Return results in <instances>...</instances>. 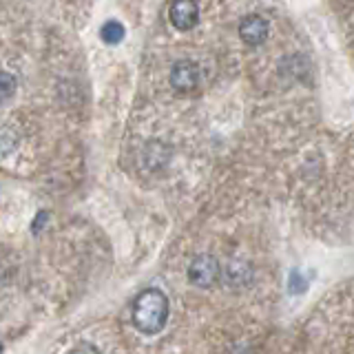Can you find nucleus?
Wrapping results in <instances>:
<instances>
[{"mask_svg": "<svg viewBox=\"0 0 354 354\" xmlns=\"http://www.w3.org/2000/svg\"><path fill=\"white\" fill-rule=\"evenodd\" d=\"M169 319V299L160 290H144L133 301V324L138 330L155 335L160 332Z\"/></svg>", "mask_w": 354, "mask_h": 354, "instance_id": "1", "label": "nucleus"}, {"mask_svg": "<svg viewBox=\"0 0 354 354\" xmlns=\"http://www.w3.org/2000/svg\"><path fill=\"white\" fill-rule=\"evenodd\" d=\"M199 84V69L191 60H180L171 69V86L180 93H191Z\"/></svg>", "mask_w": 354, "mask_h": 354, "instance_id": "2", "label": "nucleus"}, {"mask_svg": "<svg viewBox=\"0 0 354 354\" xmlns=\"http://www.w3.org/2000/svg\"><path fill=\"white\" fill-rule=\"evenodd\" d=\"M188 277L195 286L208 288L217 281L219 277V263L217 259H213L210 254H202V257L193 259V263L188 266Z\"/></svg>", "mask_w": 354, "mask_h": 354, "instance_id": "3", "label": "nucleus"}, {"mask_svg": "<svg viewBox=\"0 0 354 354\" xmlns=\"http://www.w3.org/2000/svg\"><path fill=\"white\" fill-rule=\"evenodd\" d=\"M169 18L173 22L175 29L180 31H188L197 25L199 20V7L195 0H175L169 9Z\"/></svg>", "mask_w": 354, "mask_h": 354, "instance_id": "4", "label": "nucleus"}, {"mask_svg": "<svg viewBox=\"0 0 354 354\" xmlns=\"http://www.w3.org/2000/svg\"><path fill=\"white\" fill-rule=\"evenodd\" d=\"M239 36L246 44L257 47L266 38H268V20L259 14H250L239 22Z\"/></svg>", "mask_w": 354, "mask_h": 354, "instance_id": "5", "label": "nucleus"}, {"mask_svg": "<svg viewBox=\"0 0 354 354\" xmlns=\"http://www.w3.org/2000/svg\"><path fill=\"white\" fill-rule=\"evenodd\" d=\"M124 33H127L124 27H122L118 20H109L106 25L100 29V36L109 44H118L120 40H124Z\"/></svg>", "mask_w": 354, "mask_h": 354, "instance_id": "6", "label": "nucleus"}, {"mask_svg": "<svg viewBox=\"0 0 354 354\" xmlns=\"http://www.w3.org/2000/svg\"><path fill=\"white\" fill-rule=\"evenodd\" d=\"M3 82H5V97H9L11 95V75L9 73L3 75Z\"/></svg>", "mask_w": 354, "mask_h": 354, "instance_id": "7", "label": "nucleus"}, {"mask_svg": "<svg viewBox=\"0 0 354 354\" xmlns=\"http://www.w3.org/2000/svg\"><path fill=\"white\" fill-rule=\"evenodd\" d=\"M73 354H97V350L93 346H82V348H77Z\"/></svg>", "mask_w": 354, "mask_h": 354, "instance_id": "8", "label": "nucleus"}]
</instances>
